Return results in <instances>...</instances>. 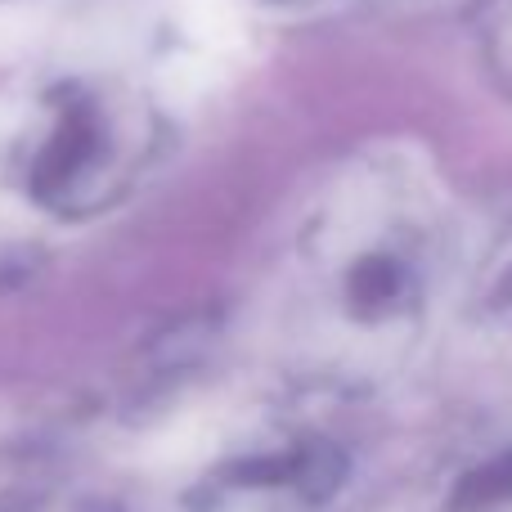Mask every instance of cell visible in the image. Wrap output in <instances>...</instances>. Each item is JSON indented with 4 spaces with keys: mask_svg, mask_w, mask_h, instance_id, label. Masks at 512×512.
<instances>
[{
    "mask_svg": "<svg viewBox=\"0 0 512 512\" xmlns=\"http://www.w3.org/2000/svg\"><path fill=\"white\" fill-rule=\"evenodd\" d=\"M158 113L117 77H72L41 95L18 135L14 176L54 216H95L144 176Z\"/></svg>",
    "mask_w": 512,
    "mask_h": 512,
    "instance_id": "6da1fadb",
    "label": "cell"
}]
</instances>
